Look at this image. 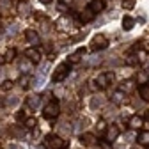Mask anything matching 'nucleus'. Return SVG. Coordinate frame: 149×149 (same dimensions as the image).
I'll return each mask as SVG.
<instances>
[{
  "instance_id": "nucleus-1",
  "label": "nucleus",
  "mask_w": 149,
  "mask_h": 149,
  "mask_svg": "<svg viewBox=\"0 0 149 149\" xmlns=\"http://www.w3.org/2000/svg\"><path fill=\"white\" fill-rule=\"evenodd\" d=\"M45 144H46L50 149H66V147H68V142H66L61 135H55V133L46 135Z\"/></svg>"
},
{
  "instance_id": "nucleus-2",
  "label": "nucleus",
  "mask_w": 149,
  "mask_h": 149,
  "mask_svg": "<svg viewBox=\"0 0 149 149\" xmlns=\"http://www.w3.org/2000/svg\"><path fill=\"white\" fill-rule=\"evenodd\" d=\"M59 112H61V103H59V100H52V101H48V105L43 108V116L46 117V119H55L59 116Z\"/></svg>"
},
{
  "instance_id": "nucleus-3",
  "label": "nucleus",
  "mask_w": 149,
  "mask_h": 149,
  "mask_svg": "<svg viewBox=\"0 0 149 149\" xmlns=\"http://www.w3.org/2000/svg\"><path fill=\"white\" fill-rule=\"evenodd\" d=\"M69 71H71V68H69V64H68V62L59 64V66H57V69H55V73H53V77H52V78H53V82H55V84L64 82V80L68 78Z\"/></svg>"
},
{
  "instance_id": "nucleus-4",
  "label": "nucleus",
  "mask_w": 149,
  "mask_h": 149,
  "mask_svg": "<svg viewBox=\"0 0 149 149\" xmlns=\"http://www.w3.org/2000/svg\"><path fill=\"white\" fill-rule=\"evenodd\" d=\"M112 82H114V73H103V74H100V77L94 78V85H96V89H100V91L107 89Z\"/></svg>"
},
{
  "instance_id": "nucleus-5",
  "label": "nucleus",
  "mask_w": 149,
  "mask_h": 149,
  "mask_svg": "<svg viewBox=\"0 0 149 149\" xmlns=\"http://www.w3.org/2000/svg\"><path fill=\"white\" fill-rule=\"evenodd\" d=\"M119 135H121L119 126H117V124H110V126L107 128V132H105V140L110 142V144H114V142L119 139Z\"/></svg>"
},
{
  "instance_id": "nucleus-6",
  "label": "nucleus",
  "mask_w": 149,
  "mask_h": 149,
  "mask_svg": "<svg viewBox=\"0 0 149 149\" xmlns=\"http://www.w3.org/2000/svg\"><path fill=\"white\" fill-rule=\"evenodd\" d=\"M25 55H27V59H29L32 64H39V62H41V59H43V53H41V50H37L36 46H32V48H27Z\"/></svg>"
},
{
  "instance_id": "nucleus-7",
  "label": "nucleus",
  "mask_w": 149,
  "mask_h": 149,
  "mask_svg": "<svg viewBox=\"0 0 149 149\" xmlns=\"http://www.w3.org/2000/svg\"><path fill=\"white\" fill-rule=\"evenodd\" d=\"M105 48H108L107 37H105L103 34L94 36V39H92V50H94V52H100V50H105Z\"/></svg>"
},
{
  "instance_id": "nucleus-8",
  "label": "nucleus",
  "mask_w": 149,
  "mask_h": 149,
  "mask_svg": "<svg viewBox=\"0 0 149 149\" xmlns=\"http://www.w3.org/2000/svg\"><path fill=\"white\" fill-rule=\"evenodd\" d=\"M87 53V48H78L74 53H71L69 57H68V64L69 66H74V64H78L80 61H82V57Z\"/></svg>"
},
{
  "instance_id": "nucleus-9",
  "label": "nucleus",
  "mask_w": 149,
  "mask_h": 149,
  "mask_svg": "<svg viewBox=\"0 0 149 149\" xmlns=\"http://www.w3.org/2000/svg\"><path fill=\"white\" fill-rule=\"evenodd\" d=\"M137 142L142 147H149V130H140L137 135Z\"/></svg>"
},
{
  "instance_id": "nucleus-10",
  "label": "nucleus",
  "mask_w": 149,
  "mask_h": 149,
  "mask_svg": "<svg viewBox=\"0 0 149 149\" xmlns=\"http://www.w3.org/2000/svg\"><path fill=\"white\" fill-rule=\"evenodd\" d=\"M142 124H144V119L140 116H137V114H133L132 117H130V121H128V126L132 128V130H140Z\"/></svg>"
},
{
  "instance_id": "nucleus-11",
  "label": "nucleus",
  "mask_w": 149,
  "mask_h": 149,
  "mask_svg": "<svg viewBox=\"0 0 149 149\" xmlns=\"http://www.w3.org/2000/svg\"><path fill=\"white\" fill-rule=\"evenodd\" d=\"M25 39H27L30 45H34V46L41 43V37H39V34H37L36 30H27V32H25Z\"/></svg>"
},
{
  "instance_id": "nucleus-12",
  "label": "nucleus",
  "mask_w": 149,
  "mask_h": 149,
  "mask_svg": "<svg viewBox=\"0 0 149 149\" xmlns=\"http://www.w3.org/2000/svg\"><path fill=\"white\" fill-rule=\"evenodd\" d=\"M92 13H94V14H98V13H101L103 9H105V2H103V0H92V2L87 6Z\"/></svg>"
},
{
  "instance_id": "nucleus-13",
  "label": "nucleus",
  "mask_w": 149,
  "mask_h": 149,
  "mask_svg": "<svg viewBox=\"0 0 149 149\" xmlns=\"http://www.w3.org/2000/svg\"><path fill=\"white\" fill-rule=\"evenodd\" d=\"M94 18H96V14L94 13H92L89 7H85L82 13H80V20L84 22V23H87V22H92V20H94Z\"/></svg>"
},
{
  "instance_id": "nucleus-14",
  "label": "nucleus",
  "mask_w": 149,
  "mask_h": 149,
  "mask_svg": "<svg viewBox=\"0 0 149 149\" xmlns=\"http://www.w3.org/2000/svg\"><path fill=\"white\" fill-rule=\"evenodd\" d=\"M80 142H82V146H92L96 142V137L92 135V133H84V135H80Z\"/></svg>"
},
{
  "instance_id": "nucleus-15",
  "label": "nucleus",
  "mask_w": 149,
  "mask_h": 149,
  "mask_svg": "<svg viewBox=\"0 0 149 149\" xmlns=\"http://www.w3.org/2000/svg\"><path fill=\"white\" fill-rule=\"evenodd\" d=\"M39 103H41L39 94H30V96L27 98V105H29L30 108H37V107H39Z\"/></svg>"
},
{
  "instance_id": "nucleus-16",
  "label": "nucleus",
  "mask_w": 149,
  "mask_h": 149,
  "mask_svg": "<svg viewBox=\"0 0 149 149\" xmlns=\"http://www.w3.org/2000/svg\"><path fill=\"white\" fill-rule=\"evenodd\" d=\"M135 80H137V84H140V85H147V84H149V73H147V71H139Z\"/></svg>"
},
{
  "instance_id": "nucleus-17",
  "label": "nucleus",
  "mask_w": 149,
  "mask_h": 149,
  "mask_svg": "<svg viewBox=\"0 0 149 149\" xmlns=\"http://www.w3.org/2000/svg\"><path fill=\"white\" fill-rule=\"evenodd\" d=\"M124 100H126V94H124L123 91H116L114 94H112V103H116V105L124 103Z\"/></svg>"
},
{
  "instance_id": "nucleus-18",
  "label": "nucleus",
  "mask_w": 149,
  "mask_h": 149,
  "mask_svg": "<svg viewBox=\"0 0 149 149\" xmlns=\"http://www.w3.org/2000/svg\"><path fill=\"white\" fill-rule=\"evenodd\" d=\"M133 25H135V20H133L132 16H124V18H123V30H126V32L132 30Z\"/></svg>"
},
{
  "instance_id": "nucleus-19",
  "label": "nucleus",
  "mask_w": 149,
  "mask_h": 149,
  "mask_svg": "<svg viewBox=\"0 0 149 149\" xmlns=\"http://www.w3.org/2000/svg\"><path fill=\"white\" fill-rule=\"evenodd\" d=\"M139 96H140L144 101H149V84L139 87Z\"/></svg>"
},
{
  "instance_id": "nucleus-20",
  "label": "nucleus",
  "mask_w": 149,
  "mask_h": 149,
  "mask_svg": "<svg viewBox=\"0 0 149 149\" xmlns=\"http://www.w3.org/2000/svg\"><path fill=\"white\" fill-rule=\"evenodd\" d=\"M133 80H128V82H123L121 85H119V91H123L124 92V94H126V92H130V91H132L133 89Z\"/></svg>"
},
{
  "instance_id": "nucleus-21",
  "label": "nucleus",
  "mask_w": 149,
  "mask_h": 149,
  "mask_svg": "<svg viewBox=\"0 0 149 149\" xmlns=\"http://www.w3.org/2000/svg\"><path fill=\"white\" fill-rule=\"evenodd\" d=\"M23 126H25L27 130H34V128L37 126V119H36V117H27V119L23 121Z\"/></svg>"
},
{
  "instance_id": "nucleus-22",
  "label": "nucleus",
  "mask_w": 149,
  "mask_h": 149,
  "mask_svg": "<svg viewBox=\"0 0 149 149\" xmlns=\"http://www.w3.org/2000/svg\"><path fill=\"white\" fill-rule=\"evenodd\" d=\"M14 57H16V48H9V50L6 52V55H4V61H6V62H11Z\"/></svg>"
},
{
  "instance_id": "nucleus-23",
  "label": "nucleus",
  "mask_w": 149,
  "mask_h": 149,
  "mask_svg": "<svg viewBox=\"0 0 149 149\" xmlns=\"http://www.w3.org/2000/svg\"><path fill=\"white\" fill-rule=\"evenodd\" d=\"M107 128H108V126H107V123H105L103 119H101V121H98V124H96V132H98V133H101V135L105 137V132H107Z\"/></svg>"
},
{
  "instance_id": "nucleus-24",
  "label": "nucleus",
  "mask_w": 149,
  "mask_h": 149,
  "mask_svg": "<svg viewBox=\"0 0 149 149\" xmlns=\"http://www.w3.org/2000/svg\"><path fill=\"white\" fill-rule=\"evenodd\" d=\"M123 7H124V9H133V7H135V0H124V2H123Z\"/></svg>"
},
{
  "instance_id": "nucleus-25",
  "label": "nucleus",
  "mask_w": 149,
  "mask_h": 149,
  "mask_svg": "<svg viewBox=\"0 0 149 149\" xmlns=\"http://www.w3.org/2000/svg\"><path fill=\"white\" fill-rule=\"evenodd\" d=\"M100 147H101V149H112V144L103 139V140H100Z\"/></svg>"
},
{
  "instance_id": "nucleus-26",
  "label": "nucleus",
  "mask_w": 149,
  "mask_h": 149,
  "mask_svg": "<svg viewBox=\"0 0 149 149\" xmlns=\"http://www.w3.org/2000/svg\"><path fill=\"white\" fill-rule=\"evenodd\" d=\"M11 85H13V82H4V85H2V89H11Z\"/></svg>"
},
{
  "instance_id": "nucleus-27",
  "label": "nucleus",
  "mask_w": 149,
  "mask_h": 149,
  "mask_svg": "<svg viewBox=\"0 0 149 149\" xmlns=\"http://www.w3.org/2000/svg\"><path fill=\"white\" fill-rule=\"evenodd\" d=\"M144 119H146V121L149 123V110H146V116H144Z\"/></svg>"
},
{
  "instance_id": "nucleus-28",
  "label": "nucleus",
  "mask_w": 149,
  "mask_h": 149,
  "mask_svg": "<svg viewBox=\"0 0 149 149\" xmlns=\"http://www.w3.org/2000/svg\"><path fill=\"white\" fill-rule=\"evenodd\" d=\"M41 4H52V0H39Z\"/></svg>"
}]
</instances>
